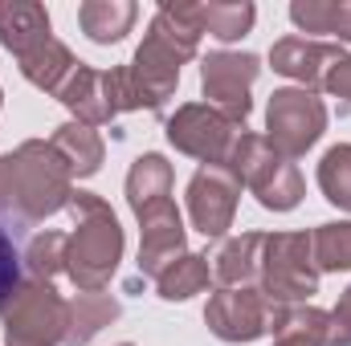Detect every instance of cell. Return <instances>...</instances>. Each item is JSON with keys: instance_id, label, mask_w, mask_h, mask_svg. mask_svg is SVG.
Returning <instances> with one entry per match:
<instances>
[{"instance_id": "d6a6232c", "label": "cell", "mask_w": 351, "mask_h": 346, "mask_svg": "<svg viewBox=\"0 0 351 346\" xmlns=\"http://www.w3.org/2000/svg\"><path fill=\"white\" fill-rule=\"evenodd\" d=\"M0 106H4V94H0Z\"/></svg>"}, {"instance_id": "3957f363", "label": "cell", "mask_w": 351, "mask_h": 346, "mask_svg": "<svg viewBox=\"0 0 351 346\" xmlns=\"http://www.w3.org/2000/svg\"><path fill=\"white\" fill-rule=\"evenodd\" d=\"M70 216H74V232L66 245V277L78 285V293H102L123 261V245H127L123 224L102 196L78 187L70 196Z\"/></svg>"}, {"instance_id": "d6986e66", "label": "cell", "mask_w": 351, "mask_h": 346, "mask_svg": "<svg viewBox=\"0 0 351 346\" xmlns=\"http://www.w3.org/2000/svg\"><path fill=\"white\" fill-rule=\"evenodd\" d=\"M290 21L306 37H335L339 45H351V0H294Z\"/></svg>"}, {"instance_id": "ffe728a7", "label": "cell", "mask_w": 351, "mask_h": 346, "mask_svg": "<svg viewBox=\"0 0 351 346\" xmlns=\"http://www.w3.org/2000/svg\"><path fill=\"white\" fill-rule=\"evenodd\" d=\"M262 249H265V232H241V237L225 241L221 253L213 257V281H221V285H258Z\"/></svg>"}, {"instance_id": "7a4b0ae2", "label": "cell", "mask_w": 351, "mask_h": 346, "mask_svg": "<svg viewBox=\"0 0 351 346\" xmlns=\"http://www.w3.org/2000/svg\"><path fill=\"white\" fill-rule=\"evenodd\" d=\"M74 179L62 155L45 139H25L8 155H0V220L16 228H33L62 208H70Z\"/></svg>"}, {"instance_id": "e0dca14e", "label": "cell", "mask_w": 351, "mask_h": 346, "mask_svg": "<svg viewBox=\"0 0 351 346\" xmlns=\"http://www.w3.org/2000/svg\"><path fill=\"white\" fill-rule=\"evenodd\" d=\"M49 147L62 155V163H66L70 179H90V175H98L102 159H106V143H102V135H98L94 127L74 122V118L62 122V127L53 131Z\"/></svg>"}, {"instance_id": "7402d4cb", "label": "cell", "mask_w": 351, "mask_h": 346, "mask_svg": "<svg viewBox=\"0 0 351 346\" xmlns=\"http://www.w3.org/2000/svg\"><path fill=\"white\" fill-rule=\"evenodd\" d=\"M160 200H172V163H168L164 155L147 151V155H139V159L131 163V172H127V204H131V212L139 216L143 208H152V204H160Z\"/></svg>"}, {"instance_id": "9a60e30c", "label": "cell", "mask_w": 351, "mask_h": 346, "mask_svg": "<svg viewBox=\"0 0 351 346\" xmlns=\"http://www.w3.org/2000/svg\"><path fill=\"white\" fill-rule=\"evenodd\" d=\"M45 37H53L45 4H37V0H0V45L12 57H25Z\"/></svg>"}, {"instance_id": "9c48e42d", "label": "cell", "mask_w": 351, "mask_h": 346, "mask_svg": "<svg viewBox=\"0 0 351 346\" xmlns=\"http://www.w3.org/2000/svg\"><path fill=\"white\" fill-rule=\"evenodd\" d=\"M241 122L225 118L217 106L208 102H184L176 106V114L168 118L164 135L180 155L196 159L200 168H225L229 155H233V143L241 139Z\"/></svg>"}, {"instance_id": "cb8c5ba5", "label": "cell", "mask_w": 351, "mask_h": 346, "mask_svg": "<svg viewBox=\"0 0 351 346\" xmlns=\"http://www.w3.org/2000/svg\"><path fill=\"white\" fill-rule=\"evenodd\" d=\"M213 281V269H208V257L200 253H184L180 261H172L160 277H156V293L164 302H188L196 293H204Z\"/></svg>"}, {"instance_id": "30bf717a", "label": "cell", "mask_w": 351, "mask_h": 346, "mask_svg": "<svg viewBox=\"0 0 351 346\" xmlns=\"http://www.w3.org/2000/svg\"><path fill=\"white\" fill-rule=\"evenodd\" d=\"M262 74V62L254 53H229V49H213L200 57V90H204V102L217 106L225 118L241 122L250 118L254 110V98L250 90Z\"/></svg>"}, {"instance_id": "4dcf8cb0", "label": "cell", "mask_w": 351, "mask_h": 346, "mask_svg": "<svg viewBox=\"0 0 351 346\" xmlns=\"http://www.w3.org/2000/svg\"><path fill=\"white\" fill-rule=\"evenodd\" d=\"M319 90H327L331 98H343V102H351V57L343 53L331 70H327V78H323V86Z\"/></svg>"}, {"instance_id": "f1b7e54d", "label": "cell", "mask_w": 351, "mask_h": 346, "mask_svg": "<svg viewBox=\"0 0 351 346\" xmlns=\"http://www.w3.org/2000/svg\"><path fill=\"white\" fill-rule=\"evenodd\" d=\"M21 253H16V245H12V228L0 220V310L12 302V293L21 289Z\"/></svg>"}, {"instance_id": "5b68a950", "label": "cell", "mask_w": 351, "mask_h": 346, "mask_svg": "<svg viewBox=\"0 0 351 346\" xmlns=\"http://www.w3.org/2000/svg\"><path fill=\"white\" fill-rule=\"evenodd\" d=\"M0 322L8 346H66L70 302L53 289V281L25 277L12 302L0 310Z\"/></svg>"}, {"instance_id": "ba28073f", "label": "cell", "mask_w": 351, "mask_h": 346, "mask_svg": "<svg viewBox=\"0 0 351 346\" xmlns=\"http://www.w3.org/2000/svg\"><path fill=\"white\" fill-rule=\"evenodd\" d=\"M327 131V106L315 90L302 86H282L269 94L265 106V143L286 155V159H302Z\"/></svg>"}, {"instance_id": "8fae6325", "label": "cell", "mask_w": 351, "mask_h": 346, "mask_svg": "<svg viewBox=\"0 0 351 346\" xmlns=\"http://www.w3.org/2000/svg\"><path fill=\"white\" fill-rule=\"evenodd\" d=\"M188 220L204 241H221L233 228L237 216V200H241V183L229 168H196L188 179Z\"/></svg>"}, {"instance_id": "2e32d148", "label": "cell", "mask_w": 351, "mask_h": 346, "mask_svg": "<svg viewBox=\"0 0 351 346\" xmlns=\"http://www.w3.org/2000/svg\"><path fill=\"white\" fill-rule=\"evenodd\" d=\"M16 66H21V74H25V82L37 90H45V94H62V86L70 82V74L82 66L74 53H70V45L66 41H58V37H45L41 45H33L25 57H16Z\"/></svg>"}, {"instance_id": "ac0fdd59", "label": "cell", "mask_w": 351, "mask_h": 346, "mask_svg": "<svg viewBox=\"0 0 351 346\" xmlns=\"http://www.w3.org/2000/svg\"><path fill=\"white\" fill-rule=\"evenodd\" d=\"M188 12H192L200 37L208 33V37H217L225 45L241 41L258 21V8L250 0H200V4H188Z\"/></svg>"}, {"instance_id": "4316f807", "label": "cell", "mask_w": 351, "mask_h": 346, "mask_svg": "<svg viewBox=\"0 0 351 346\" xmlns=\"http://www.w3.org/2000/svg\"><path fill=\"white\" fill-rule=\"evenodd\" d=\"M319 191L327 196V204H335L339 212H351V143H335L323 159H319Z\"/></svg>"}, {"instance_id": "7c38bea8", "label": "cell", "mask_w": 351, "mask_h": 346, "mask_svg": "<svg viewBox=\"0 0 351 346\" xmlns=\"http://www.w3.org/2000/svg\"><path fill=\"white\" fill-rule=\"evenodd\" d=\"M58 102L74 114V122L82 127H106L123 114V94H119V66L114 70H94V66H78L70 74V82L62 86Z\"/></svg>"}, {"instance_id": "f546056e", "label": "cell", "mask_w": 351, "mask_h": 346, "mask_svg": "<svg viewBox=\"0 0 351 346\" xmlns=\"http://www.w3.org/2000/svg\"><path fill=\"white\" fill-rule=\"evenodd\" d=\"M327 346H351V285L343 289L339 306L331 310V330H327Z\"/></svg>"}, {"instance_id": "484cf974", "label": "cell", "mask_w": 351, "mask_h": 346, "mask_svg": "<svg viewBox=\"0 0 351 346\" xmlns=\"http://www.w3.org/2000/svg\"><path fill=\"white\" fill-rule=\"evenodd\" d=\"M311 253L319 273H348L351 269V220H327L311 232Z\"/></svg>"}, {"instance_id": "44dd1931", "label": "cell", "mask_w": 351, "mask_h": 346, "mask_svg": "<svg viewBox=\"0 0 351 346\" xmlns=\"http://www.w3.org/2000/svg\"><path fill=\"white\" fill-rule=\"evenodd\" d=\"M135 16H139L135 0H86V4L78 8V25H82V33H86L94 45H114V41H123V37L131 33Z\"/></svg>"}, {"instance_id": "8992f818", "label": "cell", "mask_w": 351, "mask_h": 346, "mask_svg": "<svg viewBox=\"0 0 351 346\" xmlns=\"http://www.w3.org/2000/svg\"><path fill=\"white\" fill-rule=\"evenodd\" d=\"M258 289L278 306H306L319 293V265L311 232H265Z\"/></svg>"}, {"instance_id": "277c9868", "label": "cell", "mask_w": 351, "mask_h": 346, "mask_svg": "<svg viewBox=\"0 0 351 346\" xmlns=\"http://www.w3.org/2000/svg\"><path fill=\"white\" fill-rule=\"evenodd\" d=\"M229 172L237 175V183L258 196L265 212H290L302 204V172L294 168V159L278 155L265 135H254V131H241V139L233 143V155L225 163Z\"/></svg>"}, {"instance_id": "83f0119b", "label": "cell", "mask_w": 351, "mask_h": 346, "mask_svg": "<svg viewBox=\"0 0 351 346\" xmlns=\"http://www.w3.org/2000/svg\"><path fill=\"white\" fill-rule=\"evenodd\" d=\"M66 245L70 232H37L25 249V269L37 281H53L58 273H66Z\"/></svg>"}, {"instance_id": "5bb4252c", "label": "cell", "mask_w": 351, "mask_h": 346, "mask_svg": "<svg viewBox=\"0 0 351 346\" xmlns=\"http://www.w3.org/2000/svg\"><path fill=\"white\" fill-rule=\"evenodd\" d=\"M343 57V45H327V41H315V37H282L274 41L269 49V66L274 74L298 82L302 90H319L327 70Z\"/></svg>"}, {"instance_id": "d4e9b609", "label": "cell", "mask_w": 351, "mask_h": 346, "mask_svg": "<svg viewBox=\"0 0 351 346\" xmlns=\"http://www.w3.org/2000/svg\"><path fill=\"white\" fill-rule=\"evenodd\" d=\"M331 314L319 306H286L282 326L274 334V346H327Z\"/></svg>"}, {"instance_id": "6da1fadb", "label": "cell", "mask_w": 351, "mask_h": 346, "mask_svg": "<svg viewBox=\"0 0 351 346\" xmlns=\"http://www.w3.org/2000/svg\"><path fill=\"white\" fill-rule=\"evenodd\" d=\"M200 49V29L188 12V4L164 0L147 25L143 45L135 49L131 66H119L123 110H164L180 86V66L192 62Z\"/></svg>"}, {"instance_id": "1f68e13d", "label": "cell", "mask_w": 351, "mask_h": 346, "mask_svg": "<svg viewBox=\"0 0 351 346\" xmlns=\"http://www.w3.org/2000/svg\"><path fill=\"white\" fill-rule=\"evenodd\" d=\"M119 346H135V343H119Z\"/></svg>"}, {"instance_id": "4fadbf2b", "label": "cell", "mask_w": 351, "mask_h": 346, "mask_svg": "<svg viewBox=\"0 0 351 346\" xmlns=\"http://www.w3.org/2000/svg\"><path fill=\"white\" fill-rule=\"evenodd\" d=\"M188 253L184 216L172 200H160L139 212V277H160L172 261Z\"/></svg>"}, {"instance_id": "603a6c76", "label": "cell", "mask_w": 351, "mask_h": 346, "mask_svg": "<svg viewBox=\"0 0 351 346\" xmlns=\"http://www.w3.org/2000/svg\"><path fill=\"white\" fill-rule=\"evenodd\" d=\"M110 322H119V302L102 289V293H78L70 302V330L66 346H90Z\"/></svg>"}, {"instance_id": "52a82bcc", "label": "cell", "mask_w": 351, "mask_h": 346, "mask_svg": "<svg viewBox=\"0 0 351 346\" xmlns=\"http://www.w3.org/2000/svg\"><path fill=\"white\" fill-rule=\"evenodd\" d=\"M286 306L269 302L258 285H221L208 293L204 326L221 343H258L265 334H278Z\"/></svg>"}]
</instances>
